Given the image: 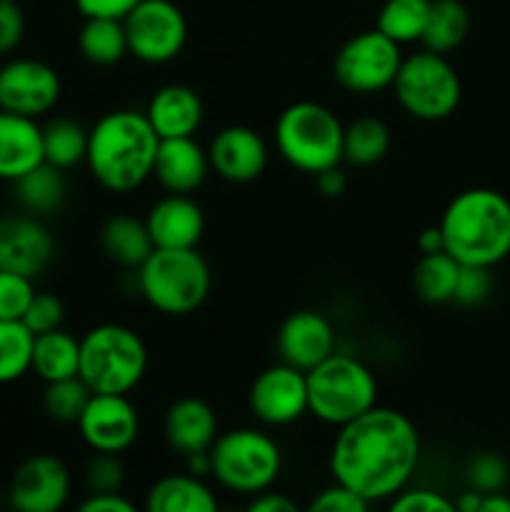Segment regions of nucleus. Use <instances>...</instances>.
I'll return each instance as SVG.
<instances>
[{
	"mask_svg": "<svg viewBox=\"0 0 510 512\" xmlns=\"http://www.w3.org/2000/svg\"><path fill=\"white\" fill-rule=\"evenodd\" d=\"M420 463V433L395 408L373 405L340 425L330 450V473L370 505L405 490Z\"/></svg>",
	"mask_w": 510,
	"mask_h": 512,
	"instance_id": "nucleus-1",
	"label": "nucleus"
},
{
	"mask_svg": "<svg viewBox=\"0 0 510 512\" xmlns=\"http://www.w3.org/2000/svg\"><path fill=\"white\" fill-rule=\"evenodd\" d=\"M160 138L148 115L110 110L88 130V163L93 178L110 193H130L153 175Z\"/></svg>",
	"mask_w": 510,
	"mask_h": 512,
	"instance_id": "nucleus-2",
	"label": "nucleus"
},
{
	"mask_svg": "<svg viewBox=\"0 0 510 512\" xmlns=\"http://www.w3.org/2000/svg\"><path fill=\"white\" fill-rule=\"evenodd\" d=\"M445 253L460 265L495 268L510 255V200L493 188L455 195L438 223Z\"/></svg>",
	"mask_w": 510,
	"mask_h": 512,
	"instance_id": "nucleus-3",
	"label": "nucleus"
},
{
	"mask_svg": "<svg viewBox=\"0 0 510 512\" xmlns=\"http://www.w3.org/2000/svg\"><path fill=\"white\" fill-rule=\"evenodd\" d=\"M148 370V348L128 325H95L80 338L78 378L93 393L128 395Z\"/></svg>",
	"mask_w": 510,
	"mask_h": 512,
	"instance_id": "nucleus-4",
	"label": "nucleus"
},
{
	"mask_svg": "<svg viewBox=\"0 0 510 512\" xmlns=\"http://www.w3.org/2000/svg\"><path fill=\"white\" fill-rule=\"evenodd\" d=\"M213 275L195 248H155L138 268L140 295L163 315L195 313L208 300Z\"/></svg>",
	"mask_w": 510,
	"mask_h": 512,
	"instance_id": "nucleus-5",
	"label": "nucleus"
},
{
	"mask_svg": "<svg viewBox=\"0 0 510 512\" xmlns=\"http://www.w3.org/2000/svg\"><path fill=\"white\" fill-rule=\"evenodd\" d=\"M343 130L338 115L313 100H298L280 113L275 123V145L288 165L300 173L343 163Z\"/></svg>",
	"mask_w": 510,
	"mask_h": 512,
	"instance_id": "nucleus-6",
	"label": "nucleus"
},
{
	"mask_svg": "<svg viewBox=\"0 0 510 512\" xmlns=\"http://www.w3.org/2000/svg\"><path fill=\"white\" fill-rule=\"evenodd\" d=\"M210 475L220 488L238 495H258L273 488L283 468V453L268 433L233 428L210 445Z\"/></svg>",
	"mask_w": 510,
	"mask_h": 512,
	"instance_id": "nucleus-7",
	"label": "nucleus"
},
{
	"mask_svg": "<svg viewBox=\"0 0 510 512\" xmlns=\"http://www.w3.org/2000/svg\"><path fill=\"white\" fill-rule=\"evenodd\" d=\"M308 378V413L325 425L350 423L378 405V383L365 363L353 355L333 353L305 373Z\"/></svg>",
	"mask_w": 510,
	"mask_h": 512,
	"instance_id": "nucleus-8",
	"label": "nucleus"
},
{
	"mask_svg": "<svg viewBox=\"0 0 510 512\" xmlns=\"http://www.w3.org/2000/svg\"><path fill=\"white\" fill-rule=\"evenodd\" d=\"M390 88L405 113L430 123L450 118L463 98V83L448 58L425 48L403 58Z\"/></svg>",
	"mask_w": 510,
	"mask_h": 512,
	"instance_id": "nucleus-9",
	"label": "nucleus"
},
{
	"mask_svg": "<svg viewBox=\"0 0 510 512\" xmlns=\"http://www.w3.org/2000/svg\"><path fill=\"white\" fill-rule=\"evenodd\" d=\"M400 63V45L375 28L345 40L343 48L335 53L333 73L335 80L350 93L370 95L393 85Z\"/></svg>",
	"mask_w": 510,
	"mask_h": 512,
	"instance_id": "nucleus-10",
	"label": "nucleus"
},
{
	"mask_svg": "<svg viewBox=\"0 0 510 512\" xmlns=\"http://www.w3.org/2000/svg\"><path fill=\"white\" fill-rule=\"evenodd\" d=\"M128 53L150 65L178 58L188 40V20L173 0H140L123 18Z\"/></svg>",
	"mask_w": 510,
	"mask_h": 512,
	"instance_id": "nucleus-11",
	"label": "nucleus"
},
{
	"mask_svg": "<svg viewBox=\"0 0 510 512\" xmlns=\"http://www.w3.org/2000/svg\"><path fill=\"white\" fill-rule=\"evenodd\" d=\"M63 85L53 65L35 58H13L0 65V110L38 120L58 105Z\"/></svg>",
	"mask_w": 510,
	"mask_h": 512,
	"instance_id": "nucleus-12",
	"label": "nucleus"
},
{
	"mask_svg": "<svg viewBox=\"0 0 510 512\" xmlns=\"http://www.w3.org/2000/svg\"><path fill=\"white\" fill-rule=\"evenodd\" d=\"M248 403L260 423L283 428L308 413V378L303 370L280 360L258 373L250 385Z\"/></svg>",
	"mask_w": 510,
	"mask_h": 512,
	"instance_id": "nucleus-13",
	"label": "nucleus"
},
{
	"mask_svg": "<svg viewBox=\"0 0 510 512\" xmlns=\"http://www.w3.org/2000/svg\"><path fill=\"white\" fill-rule=\"evenodd\" d=\"M80 438L93 453H125L140 435V418L128 395L93 393L78 418Z\"/></svg>",
	"mask_w": 510,
	"mask_h": 512,
	"instance_id": "nucleus-14",
	"label": "nucleus"
},
{
	"mask_svg": "<svg viewBox=\"0 0 510 512\" xmlns=\"http://www.w3.org/2000/svg\"><path fill=\"white\" fill-rule=\"evenodd\" d=\"M70 473L55 455H33L15 470L8 500L18 512H58L70 498Z\"/></svg>",
	"mask_w": 510,
	"mask_h": 512,
	"instance_id": "nucleus-15",
	"label": "nucleus"
},
{
	"mask_svg": "<svg viewBox=\"0 0 510 512\" xmlns=\"http://www.w3.org/2000/svg\"><path fill=\"white\" fill-rule=\"evenodd\" d=\"M53 255V235L35 215H0V270L38 278Z\"/></svg>",
	"mask_w": 510,
	"mask_h": 512,
	"instance_id": "nucleus-16",
	"label": "nucleus"
},
{
	"mask_svg": "<svg viewBox=\"0 0 510 512\" xmlns=\"http://www.w3.org/2000/svg\"><path fill=\"white\" fill-rule=\"evenodd\" d=\"M335 328L318 310H295L283 320L278 330L280 360L293 368L313 370L335 353Z\"/></svg>",
	"mask_w": 510,
	"mask_h": 512,
	"instance_id": "nucleus-17",
	"label": "nucleus"
},
{
	"mask_svg": "<svg viewBox=\"0 0 510 512\" xmlns=\"http://www.w3.org/2000/svg\"><path fill=\"white\" fill-rule=\"evenodd\" d=\"M210 170L228 183H250L268 165V145L258 130L248 125H228L218 130L208 148Z\"/></svg>",
	"mask_w": 510,
	"mask_h": 512,
	"instance_id": "nucleus-18",
	"label": "nucleus"
},
{
	"mask_svg": "<svg viewBox=\"0 0 510 512\" xmlns=\"http://www.w3.org/2000/svg\"><path fill=\"white\" fill-rule=\"evenodd\" d=\"M145 225L155 248H198L205 213L190 195L168 193L148 210Z\"/></svg>",
	"mask_w": 510,
	"mask_h": 512,
	"instance_id": "nucleus-19",
	"label": "nucleus"
},
{
	"mask_svg": "<svg viewBox=\"0 0 510 512\" xmlns=\"http://www.w3.org/2000/svg\"><path fill=\"white\" fill-rule=\"evenodd\" d=\"M208 173V150L200 148V143H195L193 135L160 140L153 175L168 193H195L205 183Z\"/></svg>",
	"mask_w": 510,
	"mask_h": 512,
	"instance_id": "nucleus-20",
	"label": "nucleus"
},
{
	"mask_svg": "<svg viewBox=\"0 0 510 512\" xmlns=\"http://www.w3.org/2000/svg\"><path fill=\"white\" fill-rule=\"evenodd\" d=\"M163 435L170 450L183 458L208 453L218 438V418L213 408L200 398H180L168 408L163 420Z\"/></svg>",
	"mask_w": 510,
	"mask_h": 512,
	"instance_id": "nucleus-21",
	"label": "nucleus"
},
{
	"mask_svg": "<svg viewBox=\"0 0 510 512\" xmlns=\"http://www.w3.org/2000/svg\"><path fill=\"white\" fill-rule=\"evenodd\" d=\"M43 160V125L28 115L0 110V180L15 183Z\"/></svg>",
	"mask_w": 510,
	"mask_h": 512,
	"instance_id": "nucleus-22",
	"label": "nucleus"
},
{
	"mask_svg": "<svg viewBox=\"0 0 510 512\" xmlns=\"http://www.w3.org/2000/svg\"><path fill=\"white\" fill-rule=\"evenodd\" d=\"M145 115H148L150 125H153L160 140L188 138V135H195V130L203 125L205 108L203 100H200V95L193 88L170 83L155 90Z\"/></svg>",
	"mask_w": 510,
	"mask_h": 512,
	"instance_id": "nucleus-23",
	"label": "nucleus"
},
{
	"mask_svg": "<svg viewBox=\"0 0 510 512\" xmlns=\"http://www.w3.org/2000/svg\"><path fill=\"white\" fill-rule=\"evenodd\" d=\"M148 512H215L218 498L205 485L203 478L193 473L165 475L155 480L145 493Z\"/></svg>",
	"mask_w": 510,
	"mask_h": 512,
	"instance_id": "nucleus-24",
	"label": "nucleus"
},
{
	"mask_svg": "<svg viewBox=\"0 0 510 512\" xmlns=\"http://www.w3.org/2000/svg\"><path fill=\"white\" fill-rule=\"evenodd\" d=\"M100 245L105 255L123 268H140L155 250L145 220L133 218V215H113L105 220L100 230Z\"/></svg>",
	"mask_w": 510,
	"mask_h": 512,
	"instance_id": "nucleus-25",
	"label": "nucleus"
},
{
	"mask_svg": "<svg viewBox=\"0 0 510 512\" xmlns=\"http://www.w3.org/2000/svg\"><path fill=\"white\" fill-rule=\"evenodd\" d=\"M80 368V340L68 330L55 328L35 335L30 370L45 383L75 378Z\"/></svg>",
	"mask_w": 510,
	"mask_h": 512,
	"instance_id": "nucleus-26",
	"label": "nucleus"
},
{
	"mask_svg": "<svg viewBox=\"0 0 510 512\" xmlns=\"http://www.w3.org/2000/svg\"><path fill=\"white\" fill-rule=\"evenodd\" d=\"M13 188L20 208L28 210L30 215L55 213L65 200L63 170L45 163V160L25 175H20L13 183Z\"/></svg>",
	"mask_w": 510,
	"mask_h": 512,
	"instance_id": "nucleus-27",
	"label": "nucleus"
},
{
	"mask_svg": "<svg viewBox=\"0 0 510 512\" xmlns=\"http://www.w3.org/2000/svg\"><path fill=\"white\" fill-rule=\"evenodd\" d=\"M470 30V13L460 0H430V13L428 23L423 30V43L425 50L433 53L448 55L463 40L468 38Z\"/></svg>",
	"mask_w": 510,
	"mask_h": 512,
	"instance_id": "nucleus-28",
	"label": "nucleus"
},
{
	"mask_svg": "<svg viewBox=\"0 0 510 512\" xmlns=\"http://www.w3.org/2000/svg\"><path fill=\"white\" fill-rule=\"evenodd\" d=\"M78 50L93 65L120 63L128 55L123 18H85L78 33Z\"/></svg>",
	"mask_w": 510,
	"mask_h": 512,
	"instance_id": "nucleus-29",
	"label": "nucleus"
},
{
	"mask_svg": "<svg viewBox=\"0 0 510 512\" xmlns=\"http://www.w3.org/2000/svg\"><path fill=\"white\" fill-rule=\"evenodd\" d=\"M460 263L445 250L428 253L420 258L413 273V288L420 300L430 305L453 303L455 283H458Z\"/></svg>",
	"mask_w": 510,
	"mask_h": 512,
	"instance_id": "nucleus-30",
	"label": "nucleus"
},
{
	"mask_svg": "<svg viewBox=\"0 0 510 512\" xmlns=\"http://www.w3.org/2000/svg\"><path fill=\"white\" fill-rule=\"evenodd\" d=\"M390 150V130L380 118H358L343 130V160L355 168L380 163Z\"/></svg>",
	"mask_w": 510,
	"mask_h": 512,
	"instance_id": "nucleus-31",
	"label": "nucleus"
},
{
	"mask_svg": "<svg viewBox=\"0 0 510 512\" xmlns=\"http://www.w3.org/2000/svg\"><path fill=\"white\" fill-rule=\"evenodd\" d=\"M88 153V130L73 118H55L43 125V155L45 163L60 170L83 163Z\"/></svg>",
	"mask_w": 510,
	"mask_h": 512,
	"instance_id": "nucleus-32",
	"label": "nucleus"
},
{
	"mask_svg": "<svg viewBox=\"0 0 510 512\" xmlns=\"http://www.w3.org/2000/svg\"><path fill=\"white\" fill-rule=\"evenodd\" d=\"M430 0H385L375 28L398 45L420 43L428 23Z\"/></svg>",
	"mask_w": 510,
	"mask_h": 512,
	"instance_id": "nucleus-33",
	"label": "nucleus"
},
{
	"mask_svg": "<svg viewBox=\"0 0 510 512\" xmlns=\"http://www.w3.org/2000/svg\"><path fill=\"white\" fill-rule=\"evenodd\" d=\"M33 340L23 320H0V385L15 383L30 373Z\"/></svg>",
	"mask_w": 510,
	"mask_h": 512,
	"instance_id": "nucleus-34",
	"label": "nucleus"
},
{
	"mask_svg": "<svg viewBox=\"0 0 510 512\" xmlns=\"http://www.w3.org/2000/svg\"><path fill=\"white\" fill-rule=\"evenodd\" d=\"M90 395H93V390L78 375L75 378L55 380V383H45L43 408L58 423H78Z\"/></svg>",
	"mask_w": 510,
	"mask_h": 512,
	"instance_id": "nucleus-35",
	"label": "nucleus"
},
{
	"mask_svg": "<svg viewBox=\"0 0 510 512\" xmlns=\"http://www.w3.org/2000/svg\"><path fill=\"white\" fill-rule=\"evenodd\" d=\"M33 295V278L0 270V320H23Z\"/></svg>",
	"mask_w": 510,
	"mask_h": 512,
	"instance_id": "nucleus-36",
	"label": "nucleus"
},
{
	"mask_svg": "<svg viewBox=\"0 0 510 512\" xmlns=\"http://www.w3.org/2000/svg\"><path fill=\"white\" fill-rule=\"evenodd\" d=\"M125 483V468L115 453H95L85 465V490L88 493H120Z\"/></svg>",
	"mask_w": 510,
	"mask_h": 512,
	"instance_id": "nucleus-37",
	"label": "nucleus"
},
{
	"mask_svg": "<svg viewBox=\"0 0 510 512\" xmlns=\"http://www.w3.org/2000/svg\"><path fill=\"white\" fill-rule=\"evenodd\" d=\"M465 478H468L470 488L478 490V493H498L508 483V465H505V460L500 455L480 453L468 463Z\"/></svg>",
	"mask_w": 510,
	"mask_h": 512,
	"instance_id": "nucleus-38",
	"label": "nucleus"
},
{
	"mask_svg": "<svg viewBox=\"0 0 510 512\" xmlns=\"http://www.w3.org/2000/svg\"><path fill=\"white\" fill-rule=\"evenodd\" d=\"M490 290H493V278H490V268H478V265H460L458 283H455L453 303L460 308H478L488 300Z\"/></svg>",
	"mask_w": 510,
	"mask_h": 512,
	"instance_id": "nucleus-39",
	"label": "nucleus"
},
{
	"mask_svg": "<svg viewBox=\"0 0 510 512\" xmlns=\"http://www.w3.org/2000/svg\"><path fill=\"white\" fill-rule=\"evenodd\" d=\"M65 305L58 295L53 293H35L30 300L28 310L23 315V323L33 335L48 333V330L63 328Z\"/></svg>",
	"mask_w": 510,
	"mask_h": 512,
	"instance_id": "nucleus-40",
	"label": "nucleus"
},
{
	"mask_svg": "<svg viewBox=\"0 0 510 512\" xmlns=\"http://www.w3.org/2000/svg\"><path fill=\"white\" fill-rule=\"evenodd\" d=\"M393 512H453L455 503L435 490H400L395 498H390Z\"/></svg>",
	"mask_w": 510,
	"mask_h": 512,
	"instance_id": "nucleus-41",
	"label": "nucleus"
},
{
	"mask_svg": "<svg viewBox=\"0 0 510 512\" xmlns=\"http://www.w3.org/2000/svg\"><path fill=\"white\" fill-rule=\"evenodd\" d=\"M368 508V500H363L358 493H353V490L340 483H333L330 488L320 490L313 498V503L308 505V510L313 512H365Z\"/></svg>",
	"mask_w": 510,
	"mask_h": 512,
	"instance_id": "nucleus-42",
	"label": "nucleus"
},
{
	"mask_svg": "<svg viewBox=\"0 0 510 512\" xmlns=\"http://www.w3.org/2000/svg\"><path fill=\"white\" fill-rule=\"evenodd\" d=\"M25 15L20 0H0V55H8L23 43Z\"/></svg>",
	"mask_w": 510,
	"mask_h": 512,
	"instance_id": "nucleus-43",
	"label": "nucleus"
},
{
	"mask_svg": "<svg viewBox=\"0 0 510 512\" xmlns=\"http://www.w3.org/2000/svg\"><path fill=\"white\" fill-rule=\"evenodd\" d=\"M83 18H125L140 0H73Z\"/></svg>",
	"mask_w": 510,
	"mask_h": 512,
	"instance_id": "nucleus-44",
	"label": "nucleus"
},
{
	"mask_svg": "<svg viewBox=\"0 0 510 512\" xmlns=\"http://www.w3.org/2000/svg\"><path fill=\"white\" fill-rule=\"evenodd\" d=\"M80 512H135V505L123 493H88Z\"/></svg>",
	"mask_w": 510,
	"mask_h": 512,
	"instance_id": "nucleus-45",
	"label": "nucleus"
},
{
	"mask_svg": "<svg viewBox=\"0 0 510 512\" xmlns=\"http://www.w3.org/2000/svg\"><path fill=\"white\" fill-rule=\"evenodd\" d=\"M253 512H298V503L290 500L288 495L273 493V490H263V493L253 495L248 505Z\"/></svg>",
	"mask_w": 510,
	"mask_h": 512,
	"instance_id": "nucleus-46",
	"label": "nucleus"
},
{
	"mask_svg": "<svg viewBox=\"0 0 510 512\" xmlns=\"http://www.w3.org/2000/svg\"><path fill=\"white\" fill-rule=\"evenodd\" d=\"M315 180H318V188L325 198H338V195H343L345 188H348V178H345V173L340 170V165L320 170V173L315 175Z\"/></svg>",
	"mask_w": 510,
	"mask_h": 512,
	"instance_id": "nucleus-47",
	"label": "nucleus"
},
{
	"mask_svg": "<svg viewBox=\"0 0 510 512\" xmlns=\"http://www.w3.org/2000/svg\"><path fill=\"white\" fill-rule=\"evenodd\" d=\"M418 248H420V253H423V255L438 253V250H445L443 233H440L438 225H435V228H425L423 233L418 235Z\"/></svg>",
	"mask_w": 510,
	"mask_h": 512,
	"instance_id": "nucleus-48",
	"label": "nucleus"
},
{
	"mask_svg": "<svg viewBox=\"0 0 510 512\" xmlns=\"http://www.w3.org/2000/svg\"><path fill=\"white\" fill-rule=\"evenodd\" d=\"M480 512H510V498L503 490L483 495V500H480Z\"/></svg>",
	"mask_w": 510,
	"mask_h": 512,
	"instance_id": "nucleus-49",
	"label": "nucleus"
},
{
	"mask_svg": "<svg viewBox=\"0 0 510 512\" xmlns=\"http://www.w3.org/2000/svg\"><path fill=\"white\" fill-rule=\"evenodd\" d=\"M188 473L198 475V478H205L210 475V453H195L188 455Z\"/></svg>",
	"mask_w": 510,
	"mask_h": 512,
	"instance_id": "nucleus-50",
	"label": "nucleus"
},
{
	"mask_svg": "<svg viewBox=\"0 0 510 512\" xmlns=\"http://www.w3.org/2000/svg\"><path fill=\"white\" fill-rule=\"evenodd\" d=\"M480 500H483V493H478V490L470 488L468 493H463L458 500H455V510H460V512H480Z\"/></svg>",
	"mask_w": 510,
	"mask_h": 512,
	"instance_id": "nucleus-51",
	"label": "nucleus"
}]
</instances>
